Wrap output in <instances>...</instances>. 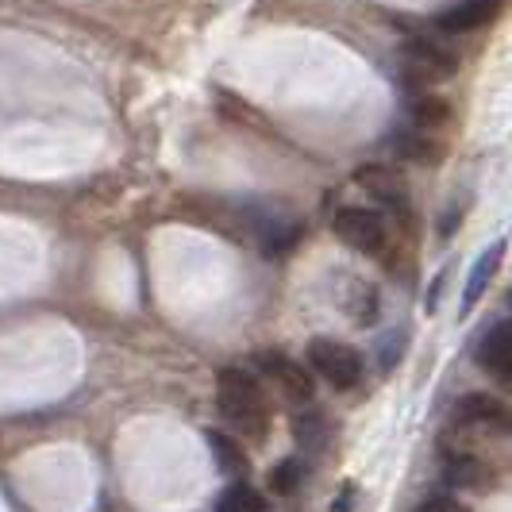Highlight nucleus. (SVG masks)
<instances>
[{
	"instance_id": "nucleus-1",
	"label": "nucleus",
	"mask_w": 512,
	"mask_h": 512,
	"mask_svg": "<svg viewBox=\"0 0 512 512\" xmlns=\"http://www.w3.org/2000/svg\"><path fill=\"white\" fill-rule=\"evenodd\" d=\"M216 401H220V412L231 428H239L243 436L262 439L266 436V397H262V385L239 370V366H228L220 370V382H216Z\"/></svg>"
},
{
	"instance_id": "nucleus-2",
	"label": "nucleus",
	"mask_w": 512,
	"mask_h": 512,
	"mask_svg": "<svg viewBox=\"0 0 512 512\" xmlns=\"http://www.w3.org/2000/svg\"><path fill=\"white\" fill-rule=\"evenodd\" d=\"M308 362L335 389H351L362 378V355L355 347L339 343V339H312L308 343Z\"/></svg>"
},
{
	"instance_id": "nucleus-3",
	"label": "nucleus",
	"mask_w": 512,
	"mask_h": 512,
	"mask_svg": "<svg viewBox=\"0 0 512 512\" xmlns=\"http://www.w3.org/2000/svg\"><path fill=\"white\" fill-rule=\"evenodd\" d=\"M335 235L359 255H378L385 247V220L374 208H339L335 212Z\"/></svg>"
},
{
	"instance_id": "nucleus-4",
	"label": "nucleus",
	"mask_w": 512,
	"mask_h": 512,
	"mask_svg": "<svg viewBox=\"0 0 512 512\" xmlns=\"http://www.w3.org/2000/svg\"><path fill=\"white\" fill-rule=\"evenodd\" d=\"M255 366L282 389L289 401H297V405L312 401V378H308V370L301 366V362L285 359L282 351H258Z\"/></svg>"
},
{
	"instance_id": "nucleus-5",
	"label": "nucleus",
	"mask_w": 512,
	"mask_h": 512,
	"mask_svg": "<svg viewBox=\"0 0 512 512\" xmlns=\"http://www.w3.org/2000/svg\"><path fill=\"white\" fill-rule=\"evenodd\" d=\"M455 58L447 51H439L436 43H424V39H412L405 43V74L412 81H424V85H432V81H443V77L455 74Z\"/></svg>"
},
{
	"instance_id": "nucleus-6",
	"label": "nucleus",
	"mask_w": 512,
	"mask_h": 512,
	"mask_svg": "<svg viewBox=\"0 0 512 512\" xmlns=\"http://www.w3.org/2000/svg\"><path fill=\"white\" fill-rule=\"evenodd\" d=\"M478 366L493 374V378H509V366H512V328L509 320H497L486 335H482V343H478Z\"/></svg>"
},
{
	"instance_id": "nucleus-7",
	"label": "nucleus",
	"mask_w": 512,
	"mask_h": 512,
	"mask_svg": "<svg viewBox=\"0 0 512 512\" xmlns=\"http://www.w3.org/2000/svg\"><path fill=\"white\" fill-rule=\"evenodd\" d=\"M355 181H359L370 197H378L385 205L405 208V201H409V185H405V178H401L393 166H378V162H374V166H359V170H355Z\"/></svg>"
},
{
	"instance_id": "nucleus-8",
	"label": "nucleus",
	"mask_w": 512,
	"mask_h": 512,
	"mask_svg": "<svg viewBox=\"0 0 512 512\" xmlns=\"http://www.w3.org/2000/svg\"><path fill=\"white\" fill-rule=\"evenodd\" d=\"M497 8H501V0H462L455 8H447V12H439L436 16V27L439 31H474V27L489 24L493 16H497Z\"/></svg>"
},
{
	"instance_id": "nucleus-9",
	"label": "nucleus",
	"mask_w": 512,
	"mask_h": 512,
	"mask_svg": "<svg viewBox=\"0 0 512 512\" xmlns=\"http://www.w3.org/2000/svg\"><path fill=\"white\" fill-rule=\"evenodd\" d=\"M455 416H459V424H482V428H505V420H509L505 405L497 397H489V393H466V397H459Z\"/></svg>"
},
{
	"instance_id": "nucleus-10",
	"label": "nucleus",
	"mask_w": 512,
	"mask_h": 512,
	"mask_svg": "<svg viewBox=\"0 0 512 512\" xmlns=\"http://www.w3.org/2000/svg\"><path fill=\"white\" fill-rule=\"evenodd\" d=\"M501 255H505V243H493L486 255L474 262V270H470V282H466V293H462V312H470V308L482 301V293L489 289L493 274H497V266H501Z\"/></svg>"
},
{
	"instance_id": "nucleus-11",
	"label": "nucleus",
	"mask_w": 512,
	"mask_h": 512,
	"mask_svg": "<svg viewBox=\"0 0 512 512\" xmlns=\"http://www.w3.org/2000/svg\"><path fill=\"white\" fill-rule=\"evenodd\" d=\"M293 439L301 443V451L308 455H320L324 447H328V420L320 416V412H297L293 416Z\"/></svg>"
},
{
	"instance_id": "nucleus-12",
	"label": "nucleus",
	"mask_w": 512,
	"mask_h": 512,
	"mask_svg": "<svg viewBox=\"0 0 512 512\" xmlns=\"http://www.w3.org/2000/svg\"><path fill=\"white\" fill-rule=\"evenodd\" d=\"M486 478L489 470L474 455H455V459H447V466H443V482L455 489H474L482 486Z\"/></svg>"
},
{
	"instance_id": "nucleus-13",
	"label": "nucleus",
	"mask_w": 512,
	"mask_h": 512,
	"mask_svg": "<svg viewBox=\"0 0 512 512\" xmlns=\"http://www.w3.org/2000/svg\"><path fill=\"white\" fill-rule=\"evenodd\" d=\"M216 512H266V497L255 486H247V482H235V486L220 493Z\"/></svg>"
},
{
	"instance_id": "nucleus-14",
	"label": "nucleus",
	"mask_w": 512,
	"mask_h": 512,
	"mask_svg": "<svg viewBox=\"0 0 512 512\" xmlns=\"http://www.w3.org/2000/svg\"><path fill=\"white\" fill-rule=\"evenodd\" d=\"M409 116L416 128H443L447 120H451V104L443 101V97H416L409 104Z\"/></svg>"
},
{
	"instance_id": "nucleus-15",
	"label": "nucleus",
	"mask_w": 512,
	"mask_h": 512,
	"mask_svg": "<svg viewBox=\"0 0 512 512\" xmlns=\"http://www.w3.org/2000/svg\"><path fill=\"white\" fill-rule=\"evenodd\" d=\"M208 447H212V455L220 462V470H228V474H247V455L239 451V443L228 439L224 432H205Z\"/></svg>"
},
{
	"instance_id": "nucleus-16",
	"label": "nucleus",
	"mask_w": 512,
	"mask_h": 512,
	"mask_svg": "<svg viewBox=\"0 0 512 512\" xmlns=\"http://www.w3.org/2000/svg\"><path fill=\"white\" fill-rule=\"evenodd\" d=\"M301 478H305V466H301V459H282L274 470H270V489H274L278 497H289V493H297Z\"/></svg>"
},
{
	"instance_id": "nucleus-17",
	"label": "nucleus",
	"mask_w": 512,
	"mask_h": 512,
	"mask_svg": "<svg viewBox=\"0 0 512 512\" xmlns=\"http://www.w3.org/2000/svg\"><path fill=\"white\" fill-rule=\"evenodd\" d=\"M397 151L416 158V162H436L439 151H428V139H420V135H397Z\"/></svg>"
},
{
	"instance_id": "nucleus-18",
	"label": "nucleus",
	"mask_w": 512,
	"mask_h": 512,
	"mask_svg": "<svg viewBox=\"0 0 512 512\" xmlns=\"http://www.w3.org/2000/svg\"><path fill=\"white\" fill-rule=\"evenodd\" d=\"M328 512H359V489H355V486H343Z\"/></svg>"
},
{
	"instance_id": "nucleus-19",
	"label": "nucleus",
	"mask_w": 512,
	"mask_h": 512,
	"mask_svg": "<svg viewBox=\"0 0 512 512\" xmlns=\"http://www.w3.org/2000/svg\"><path fill=\"white\" fill-rule=\"evenodd\" d=\"M416 512H470L462 501H455V497H432V501H424Z\"/></svg>"
}]
</instances>
